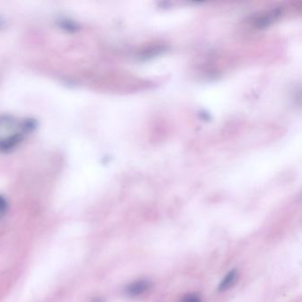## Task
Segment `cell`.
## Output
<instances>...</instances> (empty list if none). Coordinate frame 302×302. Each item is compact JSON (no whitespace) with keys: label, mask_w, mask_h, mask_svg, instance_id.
I'll return each mask as SVG.
<instances>
[{"label":"cell","mask_w":302,"mask_h":302,"mask_svg":"<svg viewBox=\"0 0 302 302\" xmlns=\"http://www.w3.org/2000/svg\"><path fill=\"white\" fill-rule=\"evenodd\" d=\"M6 210H7V204L2 198H0V214H3Z\"/></svg>","instance_id":"4"},{"label":"cell","mask_w":302,"mask_h":302,"mask_svg":"<svg viewBox=\"0 0 302 302\" xmlns=\"http://www.w3.org/2000/svg\"><path fill=\"white\" fill-rule=\"evenodd\" d=\"M236 278H237V271H230L219 285V288H218L219 291L221 292V291H225V290L230 288L233 285V283L235 282Z\"/></svg>","instance_id":"2"},{"label":"cell","mask_w":302,"mask_h":302,"mask_svg":"<svg viewBox=\"0 0 302 302\" xmlns=\"http://www.w3.org/2000/svg\"><path fill=\"white\" fill-rule=\"evenodd\" d=\"M149 287H150L149 282L141 280V281L135 282L133 284L129 285L127 288V292L130 296H138L144 293Z\"/></svg>","instance_id":"1"},{"label":"cell","mask_w":302,"mask_h":302,"mask_svg":"<svg viewBox=\"0 0 302 302\" xmlns=\"http://www.w3.org/2000/svg\"><path fill=\"white\" fill-rule=\"evenodd\" d=\"M180 302H202L201 299L196 294H188L184 296Z\"/></svg>","instance_id":"3"}]
</instances>
